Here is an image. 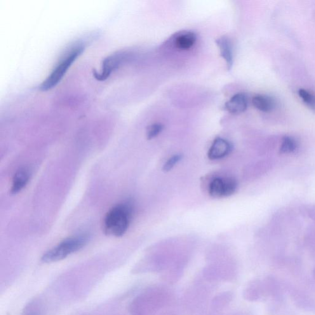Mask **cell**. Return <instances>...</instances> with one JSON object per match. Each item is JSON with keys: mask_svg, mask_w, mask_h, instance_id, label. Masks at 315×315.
<instances>
[{"mask_svg": "<svg viewBox=\"0 0 315 315\" xmlns=\"http://www.w3.org/2000/svg\"><path fill=\"white\" fill-rule=\"evenodd\" d=\"M133 215V206L130 203L117 204L113 207L103 219V229L109 236H123L128 230Z\"/></svg>", "mask_w": 315, "mask_h": 315, "instance_id": "cell-1", "label": "cell"}, {"mask_svg": "<svg viewBox=\"0 0 315 315\" xmlns=\"http://www.w3.org/2000/svg\"><path fill=\"white\" fill-rule=\"evenodd\" d=\"M84 50V47L81 44H77L64 54L61 58L55 69L46 78L45 80L39 86L42 91H48L55 88L62 80L68 70L72 66L73 63L81 55Z\"/></svg>", "mask_w": 315, "mask_h": 315, "instance_id": "cell-2", "label": "cell"}, {"mask_svg": "<svg viewBox=\"0 0 315 315\" xmlns=\"http://www.w3.org/2000/svg\"><path fill=\"white\" fill-rule=\"evenodd\" d=\"M88 240L89 236L85 234L65 239L44 253L41 257L42 262L52 263L64 259L67 256L80 250L86 245Z\"/></svg>", "mask_w": 315, "mask_h": 315, "instance_id": "cell-3", "label": "cell"}, {"mask_svg": "<svg viewBox=\"0 0 315 315\" xmlns=\"http://www.w3.org/2000/svg\"><path fill=\"white\" fill-rule=\"evenodd\" d=\"M237 183L230 177L216 178L209 185V195L214 198L229 197L236 191Z\"/></svg>", "mask_w": 315, "mask_h": 315, "instance_id": "cell-4", "label": "cell"}, {"mask_svg": "<svg viewBox=\"0 0 315 315\" xmlns=\"http://www.w3.org/2000/svg\"><path fill=\"white\" fill-rule=\"evenodd\" d=\"M127 56L128 54L124 52H118L108 56L103 61L102 72L98 73L95 71L94 76L98 81L105 80L114 70L118 69L121 63L126 60Z\"/></svg>", "mask_w": 315, "mask_h": 315, "instance_id": "cell-5", "label": "cell"}, {"mask_svg": "<svg viewBox=\"0 0 315 315\" xmlns=\"http://www.w3.org/2000/svg\"><path fill=\"white\" fill-rule=\"evenodd\" d=\"M232 150V145L229 141L222 138H217L214 141L208 152L210 159H219L226 157Z\"/></svg>", "mask_w": 315, "mask_h": 315, "instance_id": "cell-6", "label": "cell"}, {"mask_svg": "<svg viewBox=\"0 0 315 315\" xmlns=\"http://www.w3.org/2000/svg\"><path fill=\"white\" fill-rule=\"evenodd\" d=\"M248 101L247 96L243 93L236 94L225 103V109L232 114L238 115L246 111Z\"/></svg>", "mask_w": 315, "mask_h": 315, "instance_id": "cell-7", "label": "cell"}, {"mask_svg": "<svg viewBox=\"0 0 315 315\" xmlns=\"http://www.w3.org/2000/svg\"><path fill=\"white\" fill-rule=\"evenodd\" d=\"M31 173L29 169L26 168H20L15 173L12 182L11 193L15 195L24 189L30 180Z\"/></svg>", "mask_w": 315, "mask_h": 315, "instance_id": "cell-8", "label": "cell"}, {"mask_svg": "<svg viewBox=\"0 0 315 315\" xmlns=\"http://www.w3.org/2000/svg\"><path fill=\"white\" fill-rule=\"evenodd\" d=\"M216 43L219 48L220 56L226 62L228 69L230 70L232 67L234 62L231 41L229 38L222 37L216 40Z\"/></svg>", "mask_w": 315, "mask_h": 315, "instance_id": "cell-9", "label": "cell"}, {"mask_svg": "<svg viewBox=\"0 0 315 315\" xmlns=\"http://www.w3.org/2000/svg\"><path fill=\"white\" fill-rule=\"evenodd\" d=\"M254 107L263 112H271L274 109L275 102L269 96L257 95L253 98Z\"/></svg>", "mask_w": 315, "mask_h": 315, "instance_id": "cell-10", "label": "cell"}, {"mask_svg": "<svg viewBox=\"0 0 315 315\" xmlns=\"http://www.w3.org/2000/svg\"><path fill=\"white\" fill-rule=\"evenodd\" d=\"M196 40L197 37L194 33L185 32L176 38L175 44L178 49L187 50L194 45Z\"/></svg>", "mask_w": 315, "mask_h": 315, "instance_id": "cell-11", "label": "cell"}, {"mask_svg": "<svg viewBox=\"0 0 315 315\" xmlns=\"http://www.w3.org/2000/svg\"><path fill=\"white\" fill-rule=\"evenodd\" d=\"M297 148V143L295 138L285 136L281 141L279 152L281 154H290L295 152Z\"/></svg>", "mask_w": 315, "mask_h": 315, "instance_id": "cell-12", "label": "cell"}, {"mask_svg": "<svg viewBox=\"0 0 315 315\" xmlns=\"http://www.w3.org/2000/svg\"><path fill=\"white\" fill-rule=\"evenodd\" d=\"M298 96L305 104L315 110V95L304 89H300L298 92Z\"/></svg>", "mask_w": 315, "mask_h": 315, "instance_id": "cell-13", "label": "cell"}, {"mask_svg": "<svg viewBox=\"0 0 315 315\" xmlns=\"http://www.w3.org/2000/svg\"><path fill=\"white\" fill-rule=\"evenodd\" d=\"M163 126L161 124L155 123L149 126L147 131V138L149 140L153 139L157 137L163 131Z\"/></svg>", "mask_w": 315, "mask_h": 315, "instance_id": "cell-14", "label": "cell"}, {"mask_svg": "<svg viewBox=\"0 0 315 315\" xmlns=\"http://www.w3.org/2000/svg\"><path fill=\"white\" fill-rule=\"evenodd\" d=\"M182 158V155H174L173 157H171V158H169L168 160L166 161V163L164 164L163 168V171H165V172H168V171H171V169L176 166V164H177L178 162L180 161Z\"/></svg>", "mask_w": 315, "mask_h": 315, "instance_id": "cell-15", "label": "cell"}, {"mask_svg": "<svg viewBox=\"0 0 315 315\" xmlns=\"http://www.w3.org/2000/svg\"><path fill=\"white\" fill-rule=\"evenodd\" d=\"M306 213L310 218L315 221V206L308 207Z\"/></svg>", "mask_w": 315, "mask_h": 315, "instance_id": "cell-16", "label": "cell"}]
</instances>
